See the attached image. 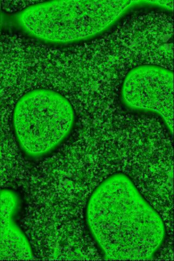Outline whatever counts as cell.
I'll list each match as a JSON object with an SVG mask.
<instances>
[{
    "instance_id": "1",
    "label": "cell",
    "mask_w": 174,
    "mask_h": 261,
    "mask_svg": "<svg viewBox=\"0 0 174 261\" xmlns=\"http://www.w3.org/2000/svg\"><path fill=\"white\" fill-rule=\"evenodd\" d=\"M87 225L108 259H144L165 236L163 220L126 174H114L94 190L86 209Z\"/></svg>"
},
{
    "instance_id": "2",
    "label": "cell",
    "mask_w": 174,
    "mask_h": 261,
    "mask_svg": "<svg viewBox=\"0 0 174 261\" xmlns=\"http://www.w3.org/2000/svg\"><path fill=\"white\" fill-rule=\"evenodd\" d=\"M165 1H51L32 4L15 16L16 27L39 42L56 46L89 42L134 12H167Z\"/></svg>"
},
{
    "instance_id": "3",
    "label": "cell",
    "mask_w": 174,
    "mask_h": 261,
    "mask_svg": "<svg viewBox=\"0 0 174 261\" xmlns=\"http://www.w3.org/2000/svg\"><path fill=\"white\" fill-rule=\"evenodd\" d=\"M76 122V112L67 98L45 88L23 95L13 113L16 142L31 159L45 157L59 148L70 135Z\"/></svg>"
},
{
    "instance_id": "4",
    "label": "cell",
    "mask_w": 174,
    "mask_h": 261,
    "mask_svg": "<svg viewBox=\"0 0 174 261\" xmlns=\"http://www.w3.org/2000/svg\"><path fill=\"white\" fill-rule=\"evenodd\" d=\"M120 100L131 112L159 118L173 135L172 71L156 64L140 65L132 68L123 80Z\"/></svg>"
},
{
    "instance_id": "5",
    "label": "cell",
    "mask_w": 174,
    "mask_h": 261,
    "mask_svg": "<svg viewBox=\"0 0 174 261\" xmlns=\"http://www.w3.org/2000/svg\"><path fill=\"white\" fill-rule=\"evenodd\" d=\"M22 206L19 193L9 189L2 190L0 260H29L34 257L29 239L18 221Z\"/></svg>"
}]
</instances>
